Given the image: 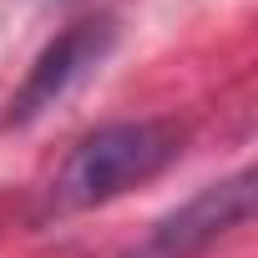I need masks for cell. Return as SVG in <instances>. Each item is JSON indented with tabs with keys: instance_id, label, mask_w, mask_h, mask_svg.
<instances>
[{
	"instance_id": "6da1fadb",
	"label": "cell",
	"mask_w": 258,
	"mask_h": 258,
	"mask_svg": "<svg viewBox=\"0 0 258 258\" xmlns=\"http://www.w3.org/2000/svg\"><path fill=\"white\" fill-rule=\"evenodd\" d=\"M177 152H182V126L167 121V116L96 126V132L81 137L71 147V157L61 162V172L51 182V203L66 208V213L111 203L126 187H137V182L157 177L162 167H172Z\"/></svg>"
},
{
	"instance_id": "7a4b0ae2",
	"label": "cell",
	"mask_w": 258,
	"mask_h": 258,
	"mask_svg": "<svg viewBox=\"0 0 258 258\" xmlns=\"http://www.w3.org/2000/svg\"><path fill=\"white\" fill-rule=\"evenodd\" d=\"M253 198H258V177H253V167H238L233 177L203 187L198 198H187L182 208L157 218L147 228V238H137L116 258H198L253 218Z\"/></svg>"
},
{
	"instance_id": "3957f363",
	"label": "cell",
	"mask_w": 258,
	"mask_h": 258,
	"mask_svg": "<svg viewBox=\"0 0 258 258\" xmlns=\"http://www.w3.org/2000/svg\"><path fill=\"white\" fill-rule=\"evenodd\" d=\"M111 41H116L111 21H86V26L66 31L56 46H46L41 61L31 66L21 96H16V116H36V111H46L51 101H61L76 81H86V76L106 61Z\"/></svg>"
}]
</instances>
